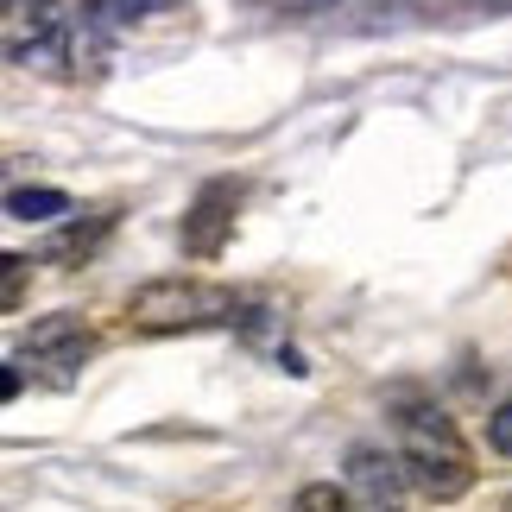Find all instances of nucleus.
Here are the masks:
<instances>
[{
	"instance_id": "obj_1",
	"label": "nucleus",
	"mask_w": 512,
	"mask_h": 512,
	"mask_svg": "<svg viewBox=\"0 0 512 512\" xmlns=\"http://www.w3.org/2000/svg\"><path fill=\"white\" fill-rule=\"evenodd\" d=\"M392 430H399V462H405V475H411V487H418L424 500L456 506L468 487H475V449H468L462 424L449 418L443 405L405 399Z\"/></svg>"
},
{
	"instance_id": "obj_2",
	"label": "nucleus",
	"mask_w": 512,
	"mask_h": 512,
	"mask_svg": "<svg viewBox=\"0 0 512 512\" xmlns=\"http://www.w3.org/2000/svg\"><path fill=\"white\" fill-rule=\"evenodd\" d=\"M247 317V298L234 285H209V279H152L127 298V323L140 336H196V329H234Z\"/></svg>"
},
{
	"instance_id": "obj_3",
	"label": "nucleus",
	"mask_w": 512,
	"mask_h": 512,
	"mask_svg": "<svg viewBox=\"0 0 512 512\" xmlns=\"http://www.w3.org/2000/svg\"><path fill=\"white\" fill-rule=\"evenodd\" d=\"M0 45H7V64L38 76H70L76 64V32L64 0H0Z\"/></svg>"
},
{
	"instance_id": "obj_4",
	"label": "nucleus",
	"mask_w": 512,
	"mask_h": 512,
	"mask_svg": "<svg viewBox=\"0 0 512 512\" xmlns=\"http://www.w3.org/2000/svg\"><path fill=\"white\" fill-rule=\"evenodd\" d=\"M89 354H95V329L83 317H70V310H57V317H38L26 329L13 367L32 373V380H45V386H76V373L89 367Z\"/></svg>"
},
{
	"instance_id": "obj_5",
	"label": "nucleus",
	"mask_w": 512,
	"mask_h": 512,
	"mask_svg": "<svg viewBox=\"0 0 512 512\" xmlns=\"http://www.w3.org/2000/svg\"><path fill=\"white\" fill-rule=\"evenodd\" d=\"M342 487L354 494V506H361V512H405V487H411V475H405L399 449L386 456L380 443H354L348 462H342Z\"/></svg>"
},
{
	"instance_id": "obj_6",
	"label": "nucleus",
	"mask_w": 512,
	"mask_h": 512,
	"mask_svg": "<svg viewBox=\"0 0 512 512\" xmlns=\"http://www.w3.org/2000/svg\"><path fill=\"white\" fill-rule=\"evenodd\" d=\"M234 215H241V184L234 177H215V184L196 190V203L184 215V253L190 260H215L234 241Z\"/></svg>"
},
{
	"instance_id": "obj_7",
	"label": "nucleus",
	"mask_w": 512,
	"mask_h": 512,
	"mask_svg": "<svg viewBox=\"0 0 512 512\" xmlns=\"http://www.w3.org/2000/svg\"><path fill=\"white\" fill-rule=\"evenodd\" d=\"M83 13H89V26L102 38H121L133 26H146L152 13H171V0H89Z\"/></svg>"
},
{
	"instance_id": "obj_8",
	"label": "nucleus",
	"mask_w": 512,
	"mask_h": 512,
	"mask_svg": "<svg viewBox=\"0 0 512 512\" xmlns=\"http://www.w3.org/2000/svg\"><path fill=\"white\" fill-rule=\"evenodd\" d=\"M7 215L13 222H57V215H70V196L51 184H19L7 190Z\"/></svg>"
},
{
	"instance_id": "obj_9",
	"label": "nucleus",
	"mask_w": 512,
	"mask_h": 512,
	"mask_svg": "<svg viewBox=\"0 0 512 512\" xmlns=\"http://www.w3.org/2000/svg\"><path fill=\"white\" fill-rule=\"evenodd\" d=\"M108 228H114V215H95L89 228H83V222L64 228V234H57V241L45 247V260H57V266H64V260H89V253L102 247V234H108Z\"/></svg>"
},
{
	"instance_id": "obj_10",
	"label": "nucleus",
	"mask_w": 512,
	"mask_h": 512,
	"mask_svg": "<svg viewBox=\"0 0 512 512\" xmlns=\"http://www.w3.org/2000/svg\"><path fill=\"white\" fill-rule=\"evenodd\" d=\"M291 512H361V506H354V494L336 487V481H310V487H298Z\"/></svg>"
},
{
	"instance_id": "obj_11",
	"label": "nucleus",
	"mask_w": 512,
	"mask_h": 512,
	"mask_svg": "<svg viewBox=\"0 0 512 512\" xmlns=\"http://www.w3.org/2000/svg\"><path fill=\"white\" fill-rule=\"evenodd\" d=\"M0 266H7V291H0V298H7V310H19V291H26V253H7V260H0Z\"/></svg>"
},
{
	"instance_id": "obj_12",
	"label": "nucleus",
	"mask_w": 512,
	"mask_h": 512,
	"mask_svg": "<svg viewBox=\"0 0 512 512\" xmlns=\"http://www.w3.org/2000/svg\"><path fill=\"white\" fill-rule=\"evenodd\" d=\"M487 443H494L500 456H512V399L494 411V418H487Z\"/></svg>"
},
{
	"instance_id": "obj_13",
	"label": "nucleus",
	"mask_w": 512,
	"mask_h": 512,
	"mask_svg": "<svg viewBox=\"0 0 512 512\" xmlns=\"http://www.w3.org/2000/svg\"><path fill=\"white\" fill-rule=\"evenodd\" d=\"M291 7H304V13H317V7H329V0H291Z\"/></svg>"
},
{
	"instance_id": "obj_14",
	"label": "nucleus",
	"mask_w": 512,
	"mask_h": 512,
	"mask_svg": "<svg viewBox=\"0 0 512 512\" xmlns=\"http://www.w3.org/2000/svg\"><path fill=\"white\" fill-rule=\"evenodd\" d=\"M468 7H512V0H468Z\"/></svg>"
}]
</instances>
